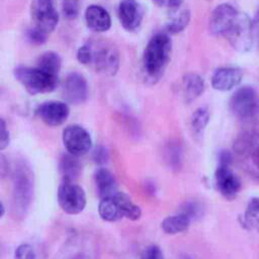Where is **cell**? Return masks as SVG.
Instances as JSON below:
<instances>
[{
	"instance_id": "6da1fadb",
	"label": "cell",
	"mask_w": 259,
	"mask_h": 259,
	"mask_svg": "<svg viewBox=\"0 0 259 259\" xmlns=\"http://www.w3.org/2000/svg\"><path fill=\"white\" fill-rule=\"evenodd\" d=\"M172 42L165 32L154 34L148 41L143 55V69L150 78L157 80L163 74L170 60Z\"/></svg>"
},
{
	"instance_id": "7a4b0ae2",
	"label": "cell",
	"mask_w": 259,
	"mask_h": 259,
	"mask_svg": "<svg viewBox=\"0 0 259 259\" xmlns=\"http://www.w3.org/2000/svg\"><path fill=\"white\" fill-rule=\"evenodd\" d=\"M34 193L33 172L24 161H19L13 170V203L15 210L21 214L29 208Z\"/></svg>"
},
{
	"instance_id": "3957f363",
	"label": "cell",
	"mask_w": 259,
	"mask_h": 259,
	"mask_svg": "<svg viewBox=\"0 0 259 259\" xmlns=\"http://www.w3.org/2000/svg\"><path fill=\"white\" fill-rule=\"evenodd\" d=\"M15 79L32 95L50 93L54 91L59 83L58 76L49 74L38 67L18 66L14 69Z\"/></svg>"
},
{
	"instance_id": "277c9868",
	"label": "cell",
	"mask_w": 259,
	"mask_h": 259,
	"mask_svg": "<svg viewBox=\"0 0 259 259\" xmlns=\"http://www.w3.org/2000/svg\"><path fill=\"white\" fill-rule=\"evenodd\" d=\"M249 16L243 12H238L235 18L227 26L223 36L230 45L239 52H247L252 48L253 34Z\"/></svg>"
},
{
	"instance_id": "5b68a950",
	"label": "cell",
	"mask_w": 259,
	"mask_h": 259,
	"mask_svg": "<svg viewBox=\"0 0 259 259\" xmlns=\"http://www.w3.org/2000/svg\"><path fill=\"white\" fill-rule=\"evenodd\" d=\"M57 197L60 207L68 214H78L86 206L87 199L84 189L70 179L62 178Z\"/></svg>"
},
{
	"instance_id": "8992f818",
	"label": "cell",
	"mask_w": 259,
	"mask_h": 259,
	"mask_svg": "<svg viewBox=\"0 0 259 259\" xmlns=\"http://www.w3.org/2000/svg\"><path fill=\"white\" fill-rule=\"evenodd\" d=\"M234 149L246 171L259 179V134H244L236 141Z\"/></svg>"
},
{
	"instance_id": "52a82bcc",
	"label": "cell",
	"mask_w": 259,
	"mask_h": 259,
	"mask_svg": "<svg viewBox=\"0 0 259 259\" xmlns=\"http://www.w3.org/2000/svg\"><path fill=\"white\" fill-rule=\"evenodd\" d=\"M92 50V62L95 69L105 75H114L119 67V54L110 42L98 41L90 45Z\"/></svg>"
},
{
	"instance_id": "ba28073f",
	"label": "cell",
	"mask_w": 259,
	"mask_h": 259,
	"mask_svg": "<svg viewBox=\"0 0 259 259\" xmlns=\"http://www.w3.org/2000/svg\"><path fill=\"white\" fill-rule=\"evenodd\" d=\"M30 14L34 27L47 34L56 28L59 21V14L53 0H32Z\"/></svg>"
},
{
	"instance_id": "9c48e42d",
	"label": "cell",
	"mask_w": 259,
	"mask_h": 259,
	"mask_svg": "<svg viewBox=\"0 0 259 259\" xmlns=\"http://www.w3.org/2000/svg\"><path fill=\"white\" fill-rule=\"evenodd\" d=\"M258 107V97L254 88L243 86L237 89L230 99V109L237 117L249 118L253 116Z\"/></svg>"
},
{
	"instance_id": "30bf717a",
	"label": "cell",
	"mask_w": 259,
	"mask_h": 259,
	"mask_svg": "<svg viewBox=\"0 0 259 259\" xmlns=\"http://www.w3.org/2000/svg\"><path fill=\"white\" fill-rule=\"evenodd\" d=\"M63 144L69 154L80 157L87 154L92 148L89 133L77 124L68 125L63 132Z\"/></svg>"
},
{
	"instance_id": "8fae6325",
	"label": "cell",
	"mask_w": 259,
	"mask_h": 259,
	"mask_svg": "<svg viewBox=\"0 0 259 259\" xmlns=\"http://www.w3.org/2000/svg\"><path fill=\"white\" fill-rule=\"evenodd\" d=\"M89 88L86 79L80 73H70L63 83V97L66 103L78 105L86 101Z\"/></svg>"
},
{
	"instance_id": "7c38bea8",
	"label": "cell",
	"mask_w": 259,
	"mask_h": 259,
	"mask_svg": "<svg viewBox=\"0 0 259 259\" xmlns=\"http://www.w3.org/2000/svg\"><path fill=\"white\" fill-rule=\"evenodd\" d=\"M35 114L48 125L63 124L70 114L68 103L62 101H46L37 106Z\"/></svg>"
},
{
	"instance_id": "4fadbf2b",
	"label": "cell",
	"mask_w": 259,
	"mask_h": 259,
	"mask_svg": "<svg viewBox=\"0 0 259 259\" xmlns=\"http://www.w3.org/2000/svg\"><path fill=\"white\" fill-rule=\"evenodd\" d=\"M214 183L220 193L227 197H235L241 189V181L228 164H219L214 172Z\"/></svg>"
},
{
	"instance_id": "5bb4252c",
	"label": "cell",
	"mask_w": 259,
	"mask_h": 259,
	"mask_svg": "<svg viewBox=\"0 0 259 259\" xmlns=\"http://www.w3.org/2000/svg\"><path fill=\"white\" fill-rule=\"evenodd\" d=\"M121 26L127 31H136L143 20V9L137 0H121L117 9Z\"/></svg>"
},
{
	"instance_id": "9a60e30c",
	"label": "cell",
	"mask_w": 259,
	"mask_h": 259,
	"mask_svg": "<svg viewBox=\"0 0 259 259\" xmlns=\"http://www.w3.org/2000/svg\"><path fill=\"white\" fill-rule=\"evenodd\" d=\"M239 11L230 4L218 5L211 12L208 20L209 32L213 35L223 36L228 24L234 19Z\"/></svg>"
},
{
	"instance_id": "2e32d148",
	"label": "cell",
	"mask_w": 259,
	"mask_h": 259,
	"mask_svg": "<svg viewBox=\"0 0 259 259\" xmlns=\"http://www.w3.org/2000/svg\"><path fill=\"white\" fill-rule=\"evenodd\" d=\"M243 72L237 67H221L211 76V86L218 91H229L241 83Z\"/></svg>"
},
{
	"instance_id": "e0dca14e",
	"label": "cell",
	"mask_w": 259,
	"mask_h": 259,
	"mask_svg": "<svg viewBox=\"0 0 259 259\" xmlns=\"http://www.w3.org/2000/svg\"><path fill=\"white\" fill-rule=\"evenodd\" d=\"M85 20L90 29L103 32L110 28L111 17L107 10L99 5H90L85 11Z\"/></svg>"
},
{
	"instance_id": "ac0fdd59",
	"label": "cell",
	"mask_w": 259,
	"mask_h": 259,
	"mask_svg": "<svg viewBox=\"0 0 259 259\" xmlns=\"http://www.w3.org/2000/svg\"><path fill=\"white\" fill-rule=\"evenodd\" d=\"M94 182L97 192L101 198L114 194L116 190V181L113 174L106 168H99L94 173Z\"/></svg>"
},
{
	"instance_id": "d6986e66",
	"label": "cell",
	"mask_w": 259,
	"mask_h": 259,
	"mask_svg": "<svg viewBox=\"0 0 259 259\" xmlns=\"http://www.w3.org/2000/svg\"><path fill=\"white\" fill-rule=\"evenodd\" d=\"M182 90L186 101L190 102L196 99L204 90L203 79L196 73H188L184 75L182 80Z\"/></svg>"
},
{
	"instance_id": "ffe728a7",
	"label": "cell",
	"mask_w": 259,
	"mask_h": 259,
	"mask_svg": "<svg viewBox=\"0 0 259 259\" xmlns=\"http://www.w3.org/2000/svg\"><path fill=\"white\" fill-rule=\"evenodd\" d=\"M112 196L115 199L123 218H126L131 221H137L141 218V207L137 203H135L126 193L116 191L114 194H112Z\"/></svg>"
},
{
	"instance_id": "44dd1931",
	"label": "cell",
	"mask_w": 259,
	"mask_h": 259,
	"mask_svg": "<svg viewBox=\"0 0 259 259\" xmlns=\"http://www.w3.org/2000/svg\"><path fill=\"white\" fill-rule=\"evenodd\" d=\"M190 222L191 220L186 214L179 212L177 214L166 217L161 223V228L164 233L174 235L186 231L190 226Z\"/></svg>"
},
{
	"instance_id": "7402d4cb",
	"label": "cell",
	"mask_w": 259,
	"mask_h": 259,
	"mask_svg": "<svg viewBox=\"0 0 259 259\" xmlns=\"http://www.w3.org/2000/svg\"><path fill=\"white\" fill-rule=\"evenodd\" d=\"M59 164L63 178L74 181L77 177H79L82 170V165L77 156L67 152L61 156Z\"/></svg>"
},
{
	"instance_id": "603a6c76",
	"label": "cell",
	"mask_w": 259,
	"mask_h": 259,
	"mask_svg": "<svg viewBox=\"0 0 259 259\" xmlns=\"http://www.w3.org/2000/svg\"><path fill=\"white\" fill-rule=\"evenodd\" d=\"M98 213L103 221L108 223H114L123 218L112 195L100 199L98 204Z\"/></svg>"
},
{
	"instance_id": "cb8c5ba5",
	"label": "cell",
	"mask_w": 259,
	"mask_h": 259,
	"mask_svg": "<svg viewBox=\"0 0 259 259\" xmlns=\"http://www.w3.org/2000/svg\"><path fill=\"white\" fill-rule=\"evenodd\" d=\"M190 21V11L187 8H177L166 23V30L169 33L182 31Z\"/></svg>"
},
{
	"instance_id": "d4e9b609",
	"label": "cell",
	"mask_w": 259,
	"mask_h": 259,
	"mask_svg": "<svg viewBox=\"0 0 259 259\" xmlns=\"http://www.w3.org/2000/svg\"><path fill=\"white\" fill-rule=\"evenodd\" d=\"M62 66L61 57L55 52H46L39 56L36 67L44 70L45 72L58 76V73Z\"/></svg>"
},
{
	"instance_id": "484cf974",
	"label": "cell",
	"mask_w": 259,
	"mask_h": 259,
	"mask_svg": "<svg viewBox=\"0 0 259 259\" xmlns=\"http://www.w3.org/2000/svg\"><path fill=\"white\" fill-rule=\"evenodd\" d=\"M14 259H45V249L39 244L22 243L15 249Z\"/></svg>"
},
{
	"instance_id": "4316f807",
	"label": "cell",
	"mask_w": 259,
	"mask_h": 259,
	"mask_svg": "<svg viewBox=\"0 0 259 259\" xmlns=\"http://www.w3.org/2000/svg\"><path fill=\"white\" fill-rule=\"evenodd\" d=\"M243 224L246 228L259 233V197H253L248 202L243 215Z\"/></svg>"
},
{
	"instance_id": "83f0119b",
	"label": "cell",
	"mask_w": 259,
	"mask_h": 259,
	"mask_svg": "<svg viewBox=\"0 0 259 259\" xmlns=\"http://www.w3.org/2000/svg\"><path fill=\"white\" fill-rule=\"evenodd\" d=\"M209 120V111L206 107L197 108L191 115L190 124L194 133H201L207 125Z\"/></svg>"
},
{
	"instance_id": "f1b7e54d",
	"label": "cell",
	"mask_w": 259,
	"mask_h": 259,
	"mask_svg": "<svg viewBox=\"0 0 259 259\" xmlns=\"http://www.w3.org/2000/svg\"><path fill=\"white\" fill-rule=\"evenodd\" d=\"M167 163L173 168V169H179L181 165V156L182 151L181 147L176 143H170L165 152Z\"/></svg>"
},
{
	"instance_id": "f546056e",
	"label": "cell",
	"mask_w": 259,
	"mask_h": 259,
	"mask_svg": "<svg viewBox=\"0 0 259 259\" xmlns=\"http://www.w3.org/2000/svg\"><path fill=\"white\" fill-rule=\"evenodd\" d=\"M184 214H186L190 220L198 219L202 215V206L197 201H185L182 205V210Z\"/></svg>"
},
{
	"instance_id": "4dcf8cb0",
	"label": "cell",
	"mask_w": 259,
	"mask_h": 259,
	"mask_svg": "<svg viewBox=\"0 0 259 259\" xmlns=\"http://www.w3.org/2000/svg\"><path fill=\"white\" fill-rule=\"evenodd\" d=\"M25 35L29 42H31L33 45H42L46 42L48 34L42 32L41 30L37 29L36 27H32L25 32Z\"/></svg>"
},
{
	"instance_id": "1f68e13d",
	"label": "cell",
	"mask_w": 259,
	"mask_h": 259,
	"mask_svg": "<svg viewBox=\"0 0 259 259\" xmlns=\"http://www.w3.org/2000/svg\"><path fill=\"white\" fill-rule=\"evenodd\" d=\"M77 60L83 65L91 64L92 62V50L90 44L81 46L77 51Z\"/></svg>"
},
{
	"instance_id": "d6a6232c",
	"label": "cell",
	"mask_w": 259,
	"mask_h": 259,
	"mask_svg": "<svg viewBox=\"0 0 259 259\" xmlns=\"http://www.w3.org/2000/svg\"><path fill=\"white\" fill-rule=\"evenodd\" d=\"M140 259H165V257L162 250L158 246L151 245L143 251Z\"/></svg>"
},
{
	"instance_id": "836d02e7",
	"label": "cell",
	"mask_w": 259,
	"mask_h": 259,
	"mask_svg": "<svg viewBox=\"0 0 259 259\" xmlns=\"http://www.w3.org/2000/svg\"><path fill=\"white\" fill-rule=\"evenodd\" d=\"M10 142V135L7 124L3 118L0 117V151L6 149Z\"/></svg>"
},
{
	"instance_id": "e575fe53",
	"label": "cell",
	"mask_w": 259,
	"mask_h": 259,
	"mask_svg": "<svg viewBox=\"0 0 259 259\" xmlns=\"http://www.w3.org/2000/svg\"><path fill=\"white\" fill-rule=\"evenodd\" d=\"M79 9L73 0H66L63 4V13L66 18L73 19L78 15Z\"/></svg>"
},
{
	"instance_id": "d590c367",
	"label": "cell",
	"mask_w": 259,
	"mask_h": 259,
	"mask_svg": "<svg viewBox=\"0 0 259 259\" xmlns=\"http://www.w3.org/2000/svg\"><path fill=\"white\" fill-rule=\"evenodd\" d=\"M92 159L97 164H103L108 159V151L103 146H98L94 149L92 154Z\"/></svg>"
},
{
	"instance_id": "8d00e7d4",
	"label": "cell",
	"mask_w": 259,
	"mask_h": 259,
	"mask_svg": "<svg viewBox=\"0 0 259 259\" xmlns=\"http://www.w3.org/2000/svg\"><path fill=\"white\" fill-rule=\"evenodd\" d=\"M153 1L160 7L175 10L180 7L183 0H153Z\"/></svg>"
},
{
	"instance_id": "74e56055",
	"label": "cell",
	"mask_w": 259,
	"mask_h": 259,
	"mask_svg": "<svg viewBox=\"0 0 259 259\" xmlns=\"http://www.w3.org/2000/svg\"><path fill=\"white\" fill-rule=\"evenodd\" d=\"M9 170L10 166L7 158L3 155H0V179L5 178L8 175Z\"/></svg>"
},
{
	"instance_id": "f35d334b",
	"label": "cell",
	"mask_w": 259,
	"mask_h": 259,
	"mask_svg": "<svg viewBox=\"0 0 259 259\" xmlns=\"http://www.w3.org/2000/svg\"><path fill=\"white\" fill-rule=\"evenodd\" d=\"M4 212H5V208H4L3 204L0 202V218L4 214Z\"/></svg>"
},
{
	"instance_id": "ab89813d",
	"label": "cell",
	"mask_w": 259,
	"mask_h": 259,
	"mask_svg": "<svg viewBox=\"0 0 259 259\" xmlns=\"http://www.w3.org/2000/svg\"><path fill=\"white\" fill-rule=\"evenodd\" d=\"M207 1H208V0H207Z\"/></svg>"
}]
</instances>
